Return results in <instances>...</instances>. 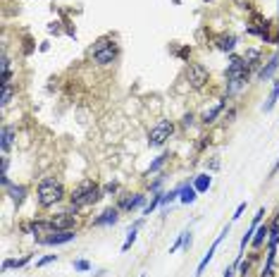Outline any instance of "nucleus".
I'll return each instance as SVG.
<instances>
[{
	"instance_id": "obj_1",
	"label": "nucleus",
	"mask_w": 279,
	"mask_h": 277,
	"mask_svg": "<svg viewBox=\"0 0 279 277\" xmlns=\"http://www.w3.org/2000/svg\"><path fill=\"white\" fill-rule=\"evenodd\" d=\"M251 67L246 65V60L243 55H232L229 57V65H227V70H224V76H227V98H232L234 93H239L248 84V79H251Z\"/></svg>"
},
{
	"instance_id": "obj_2",
	"label": "nucleus",
	"mask_w": 279,
	"mask_h": 277,
	"mask_svg": "<svg viewBox=\"0 0 279 277\" xmlns=\"http://www.w3.org/2000/svg\"><path fill=\"white\" fill-rule=\"evenodd\" d=\"M65 199V186L55 177H43L38 182L36 189V201L41 208H53L55 203H60Z\"/></svg>"
},
{
	"instance_id": "obj_3",
	"label": "nucleus",
	"mask_w": 279,
	"mask_h": 277,
	"mask_svg": "<svg viewBox=\"0 0 279 277\" xmlns=\"http://www.w3.org/2000/svg\"><path fill=\"white\" fill-rule=\"evenodd\" d=\"M100 199H103V186H98L93 179H86L79 186H74V191L70 196V205L81 210V208H89V205L98 203Z\"/></svg>"
},
{
	"instance_id": "obj_4",
	"label": "nucleus",
	"mask_w": 279,
	"mask_h": 277,
	"mask_svg": "<svg viewBox=\"0 0 279 277\" xmlns=\"http://www.w3.org/2000/svg\"><path fill=\"white\" fill-rule=\"evenodd\" d=\"M91 57H93V62L100 65V67H108L112 62H117V57H119V46H117V41L112 36L95 38V43L91 46Z\"/></svg>"
},
{
	"instance_id": "obj_5",
	"label": "nucleus",
	"mask_w": 279,
	"mask_h": 277,
	"mask_svg": "<svg viewBox=\"0 0 279 277\" xmlns=\"http://www.w3.org/2000/svg\"><path fill=\"white\" fill-rule=\"evenodd\" d=\"M208 81H210V70L205 67L203 62H191L186 67V84H188V89L201 91Z\"/></svg>"
},
{
	"instance_id": "obj_6",
	"label": "nucleus",
	"mask_w": 279,
	"mask_h": 277,
	"mask_svg": "<svg viewBox=\"0 0 279 277\" xmlns=\"http://www.w3.org/2000/svg\"><path fill=\"white\" fill-rule=\"evenodd\" d=\"M172 134H174V125H172L169 120H160V122L148 131V146L150 148H163L169 139H172Z\"/></svg>"
},
{
	"instance_id": "obj_7",
	"label": "nucleus",
	"mask_w": 279,
	"mask_h": 277,
	"mask_svg": "<svg viewBox=\"0 0 279 277\" xmlns=\"http://www.w3.org/2000/svg\"><path fill=\"white\" fill-rule=\"evenodd\" d=\"M76 213H79V208L70 205V210H62V213H57L53 218H48L50 220V232H55V229H74Z\"/></svg>"
},
{
	"instance_id": "obj_8",
	"label": "nucleus",
	"mask_w": 279,
	"mask_h": 277,
	"mask_svg": "<svg viewBox=\"0 0 279 277\" xmlns=\"http://www.w3.org/2000/svg\"><path fill=\"white\" fill-rule=\"evenodd\" d=\"M74 239V229H55V232H48L46 237H38V244H43V246H65V244H72Z\"/></svg>"
},
{
	"instance_id": "obj_9",
	"label": "nucleus",
	"mask_w": 279,
	"mask_h": 277,
	"mask_svg": "<svg viewBox=\"0 0 279 277\" xmlns=\"http://www.w3.org/2000/svg\"><path fill=\"white\" fill-rule=\"evenodd\" d=\"M146 199L148 196H143V194H122L119 199H117V208L122 210V213H131V210H143L146 208Z\"/></svg>"
},
{
	"instance_id": "obj_10",
	"label": "nucleus",
	"mask_w": 279,
	"mask_h": 277,
	"mask_svg": "<svg viewBox=\"0 0 279 277\" xmlns=\"http://www.w3.org/2000/svg\"><path fill=\"white\" fill-rule=\"evenodd\" d=\"M119 208L115 205V208H105L98 218H93V227H112V225H117L119 222Z\"/></svg>"
},
{
	"instance_id": "obj_11",
	"label": "nucleus",
	"mask_w": 279,
	"mask_h": 277,
	"mask_svg": "<svg viewBox=\"0 0 279 277\" xmlns=\"http://www.w3.org/2000/svg\"><path fill=\"white\" fill-rule=\"evenodd\" d=\"M227 234H229V225H227V227H224V229H222V234H220V237L215 239V244L210 246V251H208V253H205L203 258H201V263H198V268H196V277H201V275H203V270H205V268H208V263L212 260V256H215V251L220 249V244H222V239H224V237H227Z\"/></svg>"
},
{
	"instance_id": "obj_12",
	"label": "nucleus",
	"mask_w": 279,
	"mask_h": 277,
	"mask_svg": "<svg viewBox=\"0 0 279 277\" xmlns=\"http://www.w3.org/2000/svg\"><path fill=\"white\" fill-rule=\"evenodd\" d=\"M277 70H279V50L270 57V60H267V65H262L260 70H258V79H260V81H267V79H272V76H275Z\"/></svg>"
},
{
	"instance_id": "obj_13",
	"label": "nucleus",
	"mask_w": 279,
	"mask_h": 277,
	"mask_svg": "<svg viewBox=\"0 0 279 277\" xmlns=\"http://www.w3.org/2000/svg\"><path fill=\"white\" fill-rule=\"evenodd\" d=\"M227 101H229V98H227V96H222V98H220V103H215L210 110L203 112V120H201V122H203V125H212V122H215V120H217V117L224 112V108H227Z\"/></svg>"
},
{
	"instance_id": "obj_14",
	"label": "nucleus",
	"mask_w": 279,
	"mask_h": 277,
	"mask_svg": "<svg viewBox=\"0 0 279 277\" xmlns=\"http://www.w3.org/2000/svg\"><path fill=\"white\" fill-rule=\"evenodd\" d=\"M24 232L26 234H48L50 232V220H31L24 225Z\"/></svg>"
},
{
	"instance_id": "obj_15",
	"label": "nucleus",
	"mask_w": 279,
	"mask_h": 277,
	"mask_svg": "<svg viewBox=\"0 0 279 277\" xmlns=\"http://www.w3.org/2000/svg\"><path fill=\"white\" fill-rule=\"evenodd\" d=\"M12 144H15V127L12 125H5L2 127V136H0V151H2V155L10 153Z\"/></svg>"
},
{
	"instance_id": "obj_16",
	"label": "nucleus",
	"mask_w": 279,
	"mask_h": 277,
	"mask_svg": "<svg viewBox=\"0 0 279 277\" xmlns=\"http://www.w3.org/2000/svg\"><path fill=\"white\" fill-rule=\"evenodd\" d=\"M196 199H198V191L193 189V184H188V182L179 184V201H182V203L191 205V203H196Z\"/></svg>"
},
{
	"instance_id": "obj_17",
	"label": "nucleus",
	"mask_w": 279,
	"mask_h": 277,
	"mask_svg": "<svg viewBox=\"0 0 279 277\" xmlns=\"http://www.w3.org/2000/svg\"><path fill=\"white\" fill-rule=\"evenodd\" d=\"M236 41H239V38L232 36V34H222V36L215 38V48L222 50V53H232V50L236 48Z\"/></svg>"
},
{
	"instance_id": "obj_18",
	"label": "nucleus",
	"mask_w": 279,
	"mask_h": 277,
	"mask_svg": "<svg viewBox=\"0 0 279 277\" xmlns=\"http://www.w3.org/2000/svg\"><path fill=\"white\" fill-rule=\"evenodd\" d=\"M5 191H7L10 201L17 205V208L24 203V201H26V186H24V184H12L10 189H5Z\"/></svg>"
},
{
	"instance_id": "obj_19",
	"label": "nucleus",
	"mask_w": 279,
	"mask_h": 277,
	"mask_svg": "<svg viewBox=\"0 0 279 277\" xmlns=\"http://www.w3.org/2000/svg\"><path fill=\"white\" fill-rule=\"evenodd\" d=\"M191 184H193V189H196L198 194H205V191L212 186V177H210V172H201V175H196V177H193V182H191Z\"/></svg>"
},
{
	"instance_id": "obj_20",
	"label": "nucleus",
	"mask_w": 279,
	"mask_h": 277,
	"mask_svg": "<svg viewBox=\"0 0 279 277\" xmlns=\"http://www.w3.org/2000/svg\"><path fill=\"white\" fill-rule=\"evenodd\" d=\"M277 101H279V79H272V91H270V96H267V101H265L262 110L272 112V110H275V105H277Z\"/></svg>"
},
{
	"instance_id": "obj_21",
	"label": "nucleus",
	"mask_w": 279,
	"mask_h": 277,
	"mask_svg": "<svg viewBox=\"0 0 279 277\" xmlns=\"http://www.w3.org/2000/svg\"><path fill=\"white\" fill-rule=\"evenodd\" d=\"M31 260V253H26V256H22V258H5L2 260V270H17V268H24L26 263Z\"/></svg>"
},
{
	"instance_id": "obj_22",
	"label": "nucleus",
	"mask_w": 279,
	"mask_h": 277,
	"mask_svg": "<svg viewBox=\"0 0 279 277\" xmlns=\"http://www.w3.org/2000/svg\"><path fill=\"white\" fill-rule=\"evenodd\" d=\"M265 239H270V225H260V227L256 229V237H253V241H251L253 249H260Z\"/></svg>"
},
{
	"instance_id": "obj_23",
	"label": "nucleus",
	"mask_w": 279,
	"mask_h": 277,
	"mask_svg": "<svg viewBox=\"0 0 279 277\" xmlns=\"http://www.w3.org/2000/svg\"><path fill=\"white\" fill-rule=\"evenodd\" d=\"M243 60H246V65H248L251 70H256V67L260 65V50H258V48H248V50L243 53Z\"/></svg>"
},
{
	"instance_id": "obj_24",
	"label": "nucleus",
	"mask_w": 279,
	"mask_h": 277,
	"mask_svg": "<svg viewBox=\"0 0 279 277\" xmlns=\"http://www.w3.org/2000/svg\"><path fill=\"white\" fill-rule=\"evenodd\" d=\"M163 196H165L163 191H155V194H153L150 203H146V208L141 210V213H143V218H148V215L153 213V210H155V208H158V205H163Z\"/></svg>"
},
{
	"instance_id": "obj_25",
	"label": "nucleus",
	"mask_w": 279,
	"mask_h": 277,
	"mask_svg": "<svg viewBox=\"0 0 279 277\" xmlns=\"http://www.w3.org/2000/svg\"><path fill=\"white\" fill-rule=\"evenodd\" d=\"M167 160H169V155H167V153H160V155H158V158H155V160H153V163L148 165V170H146V175H155V172H160V170L165 167V163H167Z\"/></svg>"
},
{
	"instance_id": "obj_26",
	"label": "nucleus",
	"mask_w": 279,
	"mask_h": 277,
	"mask_svg": "<svg viewBox=\"0 0 279 277\" xmlns=\"http://www.w3.org/2000/svg\"><path fill=\"white\" fill-rule=\"evenodd\" d=\"M136 237H139V227L131 225L129 232H127V239H124V244H122V251H129L131 246H134V241H136Z\"/></svg>"
},
{
	"instance_id": "obj_27",
	"label": "nucleus",
	"mask_w": 279,
	"mask_h": 277,
	"mask_svg": "<svg viewBox=\"0 0 279 277\" xmlns=\"http://www.w3.org/2000/svg\"><path fill=\"white\" fill-rule=\"evenodd\" d=\"M12 96H15L12 84H5V86H2V101H0V105H2V108H7V105L12 103Z\"/></svg>"
},
{
	"instance_id": "obj_28",
	"label": "nucleus",
	"mask_w": 279,
	"mask_h": 277,
	"mask_svg": "<svg viewBox=\"0 0 279 277\" xmlns=\"http://www.w3.org/2000/svg\"><path fill=\"white\" fill-rule=\"evenodd\" d=\"M177 199H179V186H177V189H169V191H165V196H163V205L174 203Z\"/></svg>"
},
{
	"instance_id": "obj_29",
	"label": "nucleus",
	"mask_w": 279,
	"mask_h": 277,
	"mask_svg": "<svg viewBox=\"0 0 279 277\" xmlns=\"http://www.w3.org/2000/svg\"><path fill=\"white\" fill-rule=\"evenodd\" d=\"M72 265H74V270H76V273H89V270H91V263H89V260H84V258L74 260Z\"/></svg>"
},
{
	"instance_id": "obj_30",
	"label": "nucleus",
	"mask_w": 279,
	"mask_h": 277,
	"mask_svg": "<svg viewBox=\"0 0 279 277\" xmlns=\"http://www.w3.org/2000/svg\"><path fill=\"white\" fill-rule=\"evenodd\" d=\"M251 265H253V258L241 260V265H239V275H241V277H248V273H251Z\"/></svg>"
},
{
	"instance_id": "obj_31",
	"label": "nucleus",
	"mask_w": 279,
	"mask_h": 277,
	"mask_svg": "<svg viewBox=\"0 0 279 277\" xmlns=\"http://www.w3.org/2000/svg\"><path fill=\"white\" fill-rule=\"evenodd\" d=\"M163 182H165V177H163V175H160V177H155V179H153V182L148 184V191H150V194L160 191V186H163Z\"/></svg>"
},
{
	"instance_id": "obj_32",
	"label": "nucleus",
	"mask_w": 279,
	"mask_h": 277,
	"mask_svg": "<svg viewBox=\"0 0 279 277\" xmlns=\"http://www.w3.org/2000/svg\"><path fill=\"white\" fill-rule=\"evenodd\" d=\"M119 191V184L117 182H108V184L103 186V196H110V194H117Z\"/></svg>"
},
{
	"instance_id": "obj_33",
	"label": "nucleus",
	"mask_w": 279,
	"mask_h": 277,
	"mask_svg": "<svg viewBox=\"0 0 279 277\" xmlns=\"http://www.w3.org/2000/svg\"><path fill=\"white\" fill-rule=\"evenodd\" d=\"M243 210H246V201H241V203L236 205V210H234V215H232V222H236L239 218L243 215Z\"/></svg>"
},
{
	"instance_id": "obj_34",
	"label": "nucleus",
	"mask_w": 279,
	"mask_h": 277,
	"mask_svg": "<svg viewBox=\"0 0 279 277\" xmlns=\"http://www.w3.org/2000/svg\"><path fill=\"white\" fill-rule=\"evenodd\" d=\"M193 120H196V117H193V112H186L184 117H182V127H184V129H188V127L193 125Z\"/></svg>"
},
{
	"instance_id": "obj_35",
	"label": "nucleus",
	"mask_w": 279,
	"mask_h": 277,
	"mask_svg": "<svg viewBox=\"0 0 279 277\" xmlns=\"http://www.w3.org/2000/svg\"><path fill=\"white\" fill-rule=\"evenodd\" d=\"M53 260H57L55 253H50V256H43V258L36 263V268H43V265H48V263H53Z\"/></svg>"
},
{
	"instance_id": "obj_36",
	"label": "nucleus",
	"mask_w": 279,
	"mask_h": 277,
	"mask_svg": "<svg viewBox=\"0 0 279 277\" xmlns=\"http://www.w3.org/2000/svg\"><path fill=\"white\" fill-rule=\"evenodd\" d=\"M7 167H10V160H7V155H2V160H0V175H7Z\"/></svg>"
},
{
	"instance_id": "obj_37",
	"label": "nucleus",
	"mask_w": 279,
	"mask_h": 277,
	"mask_svg": "<svg viewBox=\"0 0 279 277\" xmlns=\"http://www.w3.org/2000/svg\"><path fill=\"white\" fill-rule=\"evenodd\" d=\"M191 244H193V234H191V232H184V249L186 251L191 249Z\"/></svg>"
},
{
	"instance_id": "obj_38",
	"label": "nucleus",
	"mask_w": 279,
	"mask_h": 277,
	"mask_svg": "<svg viewBox=\"0 0 279 277\" xmlns=\"http://www.w3.org/2000/svg\"><path fill=\"white\" fill-rule=\"evenodd\" d=\"M234 273H236V265H232V268H227V270H224V275H222V277H234Z\"/></svg>"
},
{
	"instance_id": "obj_39",
	"label": "nucleus",
	"mask_w": 279,
	"mask_h": 277,
	"mask_svg": "<svg viewBox=\"0 0 279 277\" xmlns=\"http://www.w3.org/2000/svg\"><path fill=\"white\" fill-rule=\"evenodd\" d=\"M48 48H50V43H48V41H43V43H41V53H46Z\"/></svg>"
},
{
	"instance_id": "obj_40",
	"label": "nucleus",
	"mask_w": 279,
	"mask_h": 277,
	"mask_svg": "<svg viewBox=\"0 0 279 277\" xmlns=\"http://www.w3.org/2000/svg\"><path fill=\"white\" fill-rule=\"evenodd\" d=\"M277 170H279V158H277V163H275V167H272V172H270V175L275 177V175H277Z\"/></svg>"
},
{
	"instance_id": "obj_41",
	"label": "nucleus",
	"mask_w": 279,
	"mask_h": 277,
	"mask_svg": "<svg viewBox=\"0 0 279 277\" xmlns=\"http://www.w3.org/2000/svg\"><path fill=\"white\" fill-rule=\"evenodd\" d=\"M275 43H279V34H277V38H275Z\"/></svg>"
},
{
	"instance_id": "obj_42",
	"label": "nucleus",
	"mask_w": 279,
	"mask_h": 277,
	"mask_svg": "<svg viewBox=\"0 0 279 277\" xmlns=\"http://www.w3.org/2000/svg\"><path fill=\"white\" fill-rule=\"evenodd\" d=\"M141 277H143V275H141Z\"/></svg>"
}]
</instances>
